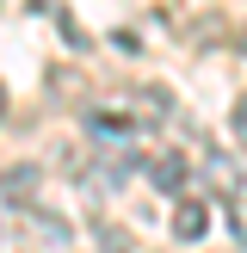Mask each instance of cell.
Wrapping results in <instances>:
<instances>
[{
	"mask_svg": "<svg viewBox=\"0 0 247 253\" xmlns=\"http://www.w3.org/2000/svg\"><path fill=\"white\" fill-rule=\"evenodd\" d=\"M93 241H99V253H130V235H124L118 222H105V216L93 222Z\"/></svg>",
	"mask_w": 247,
	"mask_h": 253,
	"instance_id": "277c9868",
	"label": "cell"
},
{
	"mask_svg": "<svg viewBox=\"0 0 247 253\" xmlns=\"http://www.w3.org/2000/svg\"><path fill=\"white\" fill-rule=\"evenodd\" d=\"M204 229H210V204L179 198V210H173V241H204Z\"/></svg>",
	"mask_w": 247,
	"mask_h": 253,
	"instance_id": "3957f363",
	"label": "cell"
},
{
	"mask_svg": "<svg viewBox=\"0 0 247 253\" xmlns=\"http://www.w3.org/2000/svg\"><path fill=\"white\" fill-rule=\"evenodd\" d=\"M56 25H62V37H68V43H74V49H86V31H81V25H74V19H68V12H62V19H56Z\"/></svg>",
	"mask_w": 247,
	"mask_h": 253,
	"instance_id": "52a82bcc",
	"label": "cell"
},
{
	"mask_svg": "<svg viewBox=\"0 0 247 253\" xmlns=\"http://www.w3.org/2000/svg\"><path fill=\"white\" fill-rule=\"evenodd\" d=\"M0 118H6V86H0Z\"/></svg>",
	"mask_w": 247,
	"mask_h": 253,
	"instance_id": "ba28073f",
	"label": "cell"
},
{
	"mask_svg": "<svg viewBox=\"0 0 247 253\" xmlns=\"http://www.w3.org/2000/svg\"><path fill=\"white\" fill-rule=\"evenodd\" d=\"M210 179H216V185H229V192H235V185H241V173H235L229 161H210Z\"/></svg>",
	"mask_w": 247,
	"mask_h": 253,
	"instance_id": "8992f818",
	"label": "cell"
},
{
	"mask_svg": "<svg viewBox=\"0 0 247 253\" xmlns=\"http://www.w3.org/2000/svg\"><path fill=\"white\" fill-rule=\"evenodd\" d=\"M37 185H43V167L19 161V167H6V173H0V204H6V210L31 204V198H37Z\"/></svg>",
	"mask_w": 247,
	"mask_h": 253,
	"instance_id": "6da1fadb",
	"label": "cell"
},
{
	"mask_svg": "<svg viewBox=\"0 0 247 253\" xmlns=\"http://www.w3.org/2000/svg\"><path fill=\"white\" fill-rule=\"evenodd\" d=\"M229 130H235V142L247 148V99H235V111H229Z\"/></svg>",
	"mask_w": 247,
	"mask_h": 253,
	"instance_id": "5b68a950",
	"label": "cell"
},
{
	"mask_svg": "<svg viewBox=\"0 0 247 253\" xmlns=\"http://www.w3.org/2000/svg\"><path fill=\"white\" fill-rule=\"evenodd\" d=\"M148 179H155V192H167V198H173L185 179H192V161L167 148V155H155V161H148Z\"/></svg>",
	"mask_w": 247,
	"mask_h": 253,
	"instance_id": "7a4b0ae2",
	"label": "cell"
}]
</instances>
